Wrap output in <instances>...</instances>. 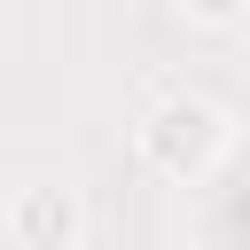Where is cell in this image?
Here are the masks:
<instances>
[{"label":"cell","mask_w":250,"mask_h":250,"mask_svg":"<svg viewBox=\"0 0 250 250\" xmlns=\"http://www.w3.org/2000/svg\"><path fill=\"white\" fill-rule=\"evenodd\" d=\"M141 156L164 172V180H203L219 156H227V117L203 102V94H172L141 117Z\"/></svg>","instance_id":"obj_1"},{"label":"cell","mask_w":250,"mask_h":250,"mask_svg":"<svg viewBox=\"0 0 250 250\" xmlns=\"http://www.w3.org/2000/svg\"><path fill=\"white\" fill-rule=\"evenodd\" d=\"M70 234H78V203H70L62 188L16 195V242H23V250H62Z\"/></svg>","instance_id":"obj_2"},{"label":"cell","mask_w":250,"mask_h":250,"mask_svg":"<svg viewBox=\"0 0 250 250\" xmlns=\"http://www.w3.org/2000/svg\"><path fill=\"white\" fill-rule=\"evenodd\" d=\"M180 8H188L195 23H234V16L250 8V0H180Z\"/></svg>","instance_id":"obj_3"}]
</instances>
